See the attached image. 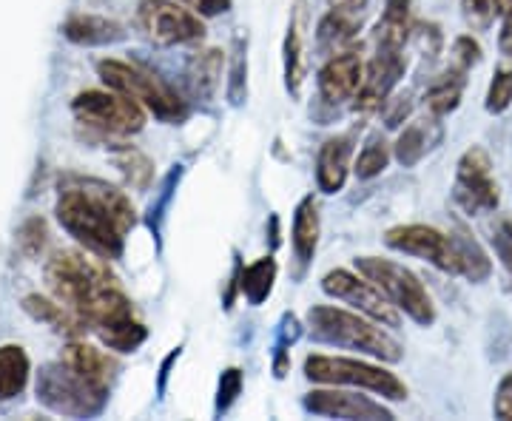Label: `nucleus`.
Returning <instances> with one entry per match:
<instances>
[{"label":"nucleus","instance_id":"nucleus-38","mask_svg":"<svg viewBox=\"0 0 512 421\" xmlns=\"http://www.w3.org/2000/svg\"><path fill=\"white\" fill-rule=\"evenodd\" d=\"M450 63H456L461 69L473 72V66L481 63V46L473 35H461L453 40V52H450Z\"/></svg>","mask_w":512,"mask_h":421},{"label":"nucleus","instance_id":"nucleus-5","mask_svg":"<svg viewBox=\"0 0 512 421\" xmlns=\"http://www.w3.org/2000/svg\"><path fill=\"white\" fill-rule=\"evenodd\" d=\"M305 376L316 385L367 390L373 396H382L384 402H404L407 399V385L393 370L373 365V362H362V359L313 353L305 359Z\"/></svg>","mask_w":512,"mask_h":421},{"label":"nucleus","instance_id":"nucleus-30","mask_svg":"<svg viewBox=\"0 0 512 421\" xmlns=\"http://www.w3.org/2000/svg\"><path fill=\"white\" fill-rule=\"evenodd\" d=\"M390 157H393V151H390V143L384 140V134H370L362 151H359V157H356V163H353V174L359 180H376L390 165Z\"/></svg>","mask_w":512,"mask_h":421},{"label":"nucleus","instance_id":"nucleus-13","mask_svg":"<svg viewBox=\"0 0 512 421\" xmlns=\"http://www.w3.org/2000/svg\"><path fill=\"white\" fill-rule=\"evenodd\" d=\"M404 72H407V57L404 49H387V46H376L373 57L365 63V77L359 94L353 100V109L362 114H373L382 111L384 103L393 97L396 86L402 83Z\"/></svg>","mask_w":512,"mask_h":421},{"label":"nucleus","instance_id":"nucleus-3","mask_svg":"<svg viewBox=\"0 0 512 421\" xmlns=\"http://www.w3.org/2000/svg\"><path fill=\"white\" fill-rule=\"evenodd\" d=\"M46 282L66 308H72L83 322L103 293L117 285L106 259L92 251H57L46 265Z\"/></svg>","mask_w":512,"mask_h":421},{"label":"nucleus","instance_id":"nucleus-35","mask_svg":"<svg viewBox=\"0 0 512 421\" xmlns=\"http://www.w3.org/2000/svg\"><path fill=\"white\" fill-rule=\"evenodd\" d=\"M242 385H245V376H242L239 367L222 370L220 387H217V404H214V413H217V416L228 413V410L234 407V402L239 399V393H242Z\"/></svg>","mask_w":512,"mask_h":421},{"label":"nucleus","instance_id":"nucleus-43","mask_svg":"<svg viewBox=\"0 0 512 421\" xmlns=\"http://www.w3.org/2000/svg\"><path fill=\"white\" fill-rule=\"evenodd\" d=\"M333 6H345V9H365L367 6V0H333Z\"/></svg>","mask_w":512,"mask_h":421},{"label":"nucleus","instance_id":"nucleus-19","mask_svg":"<svg viewBox=\"0 0 512 421\" xmlns=\"http://www.w3.org/2000/svg\"><path fill=\"white\" fill-rule=\"evenodd\" d=\"M359 29H362V12L359 9L333 6L316 26V49L328 57L336 55V52H345L350 40L359 35Z\"/></svg>","mask_w":512,"mask_h":421},{"label":"nucleus","instance_id":"nucleus-27","mask_svg":"<svg viewBox=\"0 0 512 421\" xmlns=\"http://www.w3.org/2000/svg\"><path fill=\"white\" fill-rule=\"evenodd\" d=\"M276 274L279 265L274 257H259L251 265H245L239 271V293L251 302V305H262L271 293H274Z\"/></svg>","mask_w":512,"mask_h":421},{"label":"nucleus","instance_id":"nucleus-21","mask_svg":"<svg viewBox=\"0 0 512 421\" xmlns=\"http://www.w3.org/2000/svg\"><path fill=\"white\" fill-rule=\"evenodd\" d=\"M467 69H461L456 63H450L444 72L430 83V89L424 92V109L436 117H447L461 106L464 86H467Z\"/></svg>","mask_w":512,"mask_h":421},{"label":"nucleus","instance_id":"nucleus-15","mask_svg":"<svg viewBox=\"0 0 512 421\" xmlns=\"http://www.w3.org/2000/svg\"><path fill=\"white\" fill-rule=\"evenodd\" d=\"M362 77H365V60L356 49L330 55L316 74L319 103L328 106L330 111H336L345 103H353L359 94V86H362Z\"/></svg>","mask_w":512,"mask_h":421},{"label":"nucleus","instance_id":"nucleus-2","mask_svg":"<svg viewBox=\"0 0 512 421\" xmlns=\"http://www.w3.org/2000/svg\"><path fill=\"white\" fill-rule=\"evenodd\" d=\"M308 330L322 345L356 350V353L379 359L384 365H396L404 356L399 339H393L384 325L373 322L370 316L359 311H345L336 305H313L308 311Z\"/></svg>","mask_w":512,"mask_h":421},{"label":"nucleus","instance_id":"nucleus-22","mask_svg":"<svg viewBox=\"0 0 512 421\" xmlns=\"http://www.w3.org/2000/svg\"><path fill=\"white\" fill-rule=\"evenodd\" d=\"M416 32L413 23V0H384V12L379 26H376V46L387 49H404L410 35Z\"/></svg>","mask_w":512,"mask_h":421},{"label":"nucleus","instance_id":"nucleus-1","mask_svg":"<svg viewBox=\"0 0 512 421\" xmlns=\"http://www.w3.org/2000/svg\"><path fill=\"white\" fill-rule=\"evenodd\" d=\"M55 214L69 237L103 259L123 257L128 231L137 225V211L126 194L92 177H72L60 185Z\"/></svg>","mask_w":512,"mask_h":421},{"label":"nucleus","instance_id":"nucleus-14","mask_svg":"<svg viewBox=\"0 0 512 421\" xmlns=\"http://www.w3.org/2000/svg\"><path fill=\"white\" fill-rule=\"evenodd\" d=\"M302 407L311 416L322 419H348V421H390L393 410H387L382 402L362 396V390L356 387H322L305 393Z\"/></svg>","mask_w":512,"mask_h":421},{"label":"nucleus","instance_id":"nucleus-26","mask_svg":"<svg viewBox=\"0 0 512 421\" xmlns=\"http://www.w3.org/2000/svg\"><path fill=\"white\" fill-rule=\"evenodd\" d=\"M23 311L29 313V316H35L37 322H46V325L55 328L57 333L77 336V333L86 330V322H83L72 308H66L60 299H46V296H40V293H32V296L23 299Z\"/></svg>","mask_w":512,"mask_h":421},{"label":"nucleus","instance_id":"nucleus-44","mask_svg":"<svg viewBox=\"0 0 512 421\" xmlns=\"http://www.w3.org/2000/svg\"><path fill=\"white\" fill-rule=\"evenodd\" d=\"M495 6H498V15H504L512 6V0H495Z\"/></svg>","mask_w":512,"mask_h":421},{"label":"nucleus","instance_id":"nucleus-23","mask_svg":"<svg viewBox=\"0 0 512 421\" xmlns=\"http://www.w3.org/2000/svg\"><path fill=\"white\" fill-rule=\"evenodd\" d=\"M302 3H296L291 23H288V35H285V89L299 97L302 83L308 77V55H305V29H302Z\"/></svg>","mask_w":512,"mask_h":421},{"label":"nucleus","instance_id":"nucleus-36","mask_svg":"<svg viewBox=\"0 0 512 421\" xmlns=\"http://www.w3.org/2000/svg\"><path fill=\"white\" fill-rule=\"evenodd\" d=\"M461 15L473 32H487L495 23L498 6L495 0H461Z\"/></svg>","mask_w":512,"mask_h":421},{"label":"nucleus","instance_id":"nucleus-37","mask_svg":"<svg viewBox=\"0 0 512 421\" xmlns=\"http://www.w3.org/2000/svg\"><path fill=\"white\" fill-rule=\"evenodd\" d=\"M493 248L498 262L507 268V274L512 276V217H501L493 225Z\"/></svg>","mask_w":512,"mask_h":421},{"label":"nucleus","instance_id":"nucleus-4","mask_svg":"<svg viewBox=\"0 0 512 421\" xmlns=\"http://www.w3.org/2000/svg\"><path fill=\"white\" fill-rule=\"evenodd\" d=\"M97 74L100 80L109 86V89H117V92L128 94L131 100H137L146 111H151L157 120L163 123H183L188 117V100H183L180 94L174 92L163 77L157 72H151L140 63H126V60H100L97 63Z\"/></svg>","mask_w":512,"mask_h":421},{"label":"nucleus","instance_id":"nucleus-12","mask_svg":"<svg viewBox=\"0 0 512 421\" xmlns=\"http://www.w3.org/2000/svg\"><path fill=\"white\" fill-rule=\"evenodd\" d=\"M453 200L467 214H490L501 202V191L493 177L490 154L481 146L467 148L456 165V183H453Z\"/></svg>","mask_w":512,"mask_h":421},{"label":"nucleus","instance_id":"nucleus-42","mask_svg":"<svg viewBox=\"0 0 512 421\" xmlns=\"http://www.w3.org/2000/svg\"><path fill=\"white\" fill-rule=\"evenodd\" d=\"M498 52L504 57H512V6L501 18V32H498Z\"/></svg>","mask_w":512,"mask_h":421},{"label":"nucleus","instance_id":"nucleus-31","mask_svg":"<svg viewBox=\"0 0 512 421\" xmlns=\"http://www.w3.org/2000/svg\"><path fill=\"white\" fill-rule=\"evenodd\" d=\"M512 106V57H507V63H501L495 69L490 89L484 97V109L490 114H504Z\"/></svg>","mask_w":512,"mask_h":421},{"label":"nucleus","instance_id":"nucleus-28","mask_svg":"<svg viewBox=\"0 0 512 421\" xmlns=\"http://www.w3.org/2000/svg\"><path fill=\"white\" fill-rule=\"evenodd\" d=\"M453 237H456L458 262H461V274L458 276H464V279L473 282V285H481L484 279H490V274H493V262L487 257V251L481 248V242H478L470 231H464V228H456Z\"/></svg>","mask_w":512,"mask_h":421},{"label":"nucleus","instance_id":"nucleus-9","mask_svg":"<svg viewBox=\"0 0 512 421\" xmlns=\"http://www.w3.org/2000/svg\"><path fill=\"white\" fill-rule=\"evenodd\" d=\"M137 29L154 46H194L205 37V23L180 0H140Z\"/></svg>","mask_w":512,"mask_h":421},{"label":"nucleus","instance_id":"nucleus-10","mask_svg":"<svg viewBox=\"0 0 512 421\" xmlns=\"http://www.w3.org/2000/svg\"><path fill=\"white\" fill-rule=\"evenodd\" d=\"M322 291L328 293L330 299L350 305L353 311L365 313L384 328H399L402 325V311L365 274H353V271H345V268L328 271L322 276Z\"/></svg>","mask_w":512,"mask_h":421},{"label":"nucleus","instance_id":"nucleus-20","mask_svg":"<svg viewBox=\"0 0 512 421\" xmlns=\"http://www.w3.org/2000/svg\"><path fill=\"white\" fill-rule=\"evenodd\" d=\"M63 35L77 46H109L120 43L126 37V29L103 15H72L63 23Z\"/></svg>","mask_w":512,"mask_h":421},{"label":"nucleus","instance_id":"nucleus-24","mask_svg":"<svg viewBox=\"0 0 512 421\" xmlns=\"http://www.w3.org/2000/svg\"><path fill=\"white\" fill-rule=\"evenodd\" d=\"M60 359L69 362L77 373H83L92 385L103 387V390H111L117 365H114V359H109L103 350H97L94 345H86V342H72L69 348L63 350Z\"/></svg>","mask_w":512,"mask_h":421},{"label":"nucleus","instance_id":"nucleus-11","mask_svg":"<svg viewBox=\"0 0 512 421\" xmlns=\"http://www.w3.org/2000/svg\"><path fill=\"white\" fill-rule=\"evenodd\" d=\"M384 245L407 254V257L424 259L433 268H439L444 274H461V262H458V248L453 231L444 234L433 225H421V222H410V225H396L384 234Z\"/></svg>","mask_w":512,"mask_h":421},{"label":"nucleus","instance_id":"nucleus-25","mask_svg":"<svg viewBox=\"0 0 512 421\" xmlns=\"http://www.w3.org/2000/svg\"><path fill=\"white\" fill-rule=\"evenodd\" d=\"M319 234H322V222H319V205L313 197L296 205L293 211V228H291V245L293 254L299 259V265H308L319 248Z\"/></svg>","mask_w":512,"mask_h":421},{"label":"nucleus","instance_id":"nucleus-6","mask_svg":"<svg viewBox=\"0 0 512 421\" xmlns=\"http://www.w3.org/2000/svg\"><path fill=\"white\" fill-rule=\"evenodd\" d=\"M37 402L52 413L72 419H92L103 413L109 402V390L92 385L83 373H77L69 362H52L37 373Z\"/></svg>","mask_w":512,"mask_h":421},{"label":"nucleus","instance_id":"nucleus-41","mask_svg":"<svg viewBox=\"0 0 512 421\" xmlns=\"http://www.w3.org/2000/svg\"><path fill=\"white\" fill-rule=\"evenodd\" d=\"M191 12H197L200 18H220L225 12H231L234 0H180Z\"/></svg>","mask_w":512,"mask_h":421},{"label":"nucleus","instance_id":"nucleus-39","mask_svg":"<svg viewBox=\"0 0 512 421\" xmlns=\"http://www.w3.org/2000/svg\"><path fill=\"white\" fill-rule=\"evenodd\" d=\"M493 413L495 419L512 421V370L498 382L495 387V399H493Z\"/></svg>","mask_w":512,"mask_h":421},{"label":"nucleus","instance_id":"nucleus-32","mask_svg":"<svg viewBox=\"0 0 512 421\" xmlns=\"http://www.w3.org/2000/svg\"><path fill=\"white\" fill-rule=\"evenodd\" d=\"M299 333H302L299 319H296L293 313H285V316H282V322H279V339H276V348H274V376L276 379H285V373H288V367H291L288 350H291L293 342L299 339Z\"/></svg>","mask_w":512,"mask_h":421},{"label":"nucleus","instance_id":"nucleus-7","mask_svg":"<svg viewBox=\"0 0 512 421\" xmlns=\"http://www.w3.org/2000/svg\"><path fill=\"white\" fill-rule=\"evenodd\" d=\"M356 271L365 274L373 285H379L382 293L399 308V311L413 319L421 328H430L436 322V305L430 299L427 288L410 268L384 257H359Z\"/></svg>","mask_w":512,"mask_h":421},{"label":"nucleus","instance_id":"nucleus-29","mask_svg":"<svg viewBox=\"0 0 512 421\" xmlns=\"http://www.w3.org/2000/svg\"><path fill=\"white\" fill-rule=\"evenodd\" d=\"M29 382V356L18 345L0 348V402H9L23 393Z\"/></svg>","mask_w":512,"mask_h":421},{"label":"nucleus","instance_id":"nucleus-8","mask_svg":"<svg viewBox=\"0 0 512 421\" xmlns=\"http://www.w3.org/2000/svg\"><path fill=\"white\" fill-rule=\"evenodd\" d=\"M72 114L80 126L100 137H128L146 129V109L117 89H89L72 100Z\"/></svg>","mask_w":512,"mask_h":421},{"label":"nucleus","instance_id":"nucleus-16","mask_svg":"<svg viewBox=\"0 0 512 421\" xmlns=\"http://www.w3.org/2000/svg\"><path fill=\"white\" fill-rule=\"evenodd\" d=\"M353 148H356V131L328 137L319 154H316V185L322 194H336L348 183L350 168H353Z\"/></svg>","mask_w":512,"mask_h":421},{"label":"nucleus","instance_id":"nucleus-17","mask_svg":"<svg viewBox=\"0 0 512 421\" xmlns=\"http://www.w3.org/2000/svg\"><path fill=\"white\" fill-rule=\"evenodd\" d=\"M222 66H225V52L222 49H200L188 57L183 72V83L191 100L211 103L222 86Z\"/></svg>","mask_w":512,"mask_h":421},{"label":"nucleus","instance_id":"nucleus-33","mask_svg":"<svg viewBox=\"0 0 512 421\" xmlns=\"http://www.w3.org/2000/svg\"><path fill=\"white\" fill-rule=\"evenodd\" d=\"M117 165H120V171L126 174V180L131 185H137V188H146L151 183V177H154V165L148 160L146 154H140L137 148H120V154H117Z\"/></svg>","mask_w":512,"mask_h":421},{"label":"nucleus","instance_id":"nucleus-34","mask_svg":"<svg viewBox=\"0 0 512 421\" xmlns=\"http://www.w3.org/2000/svg\"><path fill=\"white\" fill-rule=\"evenodd\" d=\"M245 94H248V55H245V37L237 35V40H234L231 77H228V100H231V106H242Z\"/></svg>","mask_w":512,"mask_h":421},{"label":"nucleus","instance_id":"nucleus-18","mask_svg":"<svg viewBox=\"0 0 512 421\" xmlns=\"http://www.w3.org/2000/svg\"><path fill=\"white\" fill-rule=\"evenodd\" d=\"M441 140H444L441 117L427 111V117L413 120V123L399 134V140H396V146H393V157H396L399 165H404V168H413V165H419L433 148L439 146Z\"/></svg>","mask_w":512,"mask_h":421},{"label":"nucleus","instance_id":"nucleus-40","mask_svg":"<svg viewBox=\"0 0 512 421\" xmlns=\"http://www.w3.org/2000/svg\"><path fill=\"white\" fill-rule=\"evenodd\" d=\"M20 245H23L26 254L35 257L37 251L46 245V225H43V220H32L23 225V231H20Z\"/></svg>","mask_w":512,"mask_h":421}]
</instances>
